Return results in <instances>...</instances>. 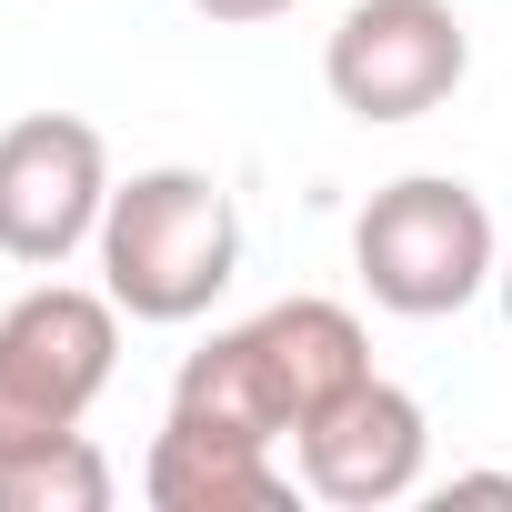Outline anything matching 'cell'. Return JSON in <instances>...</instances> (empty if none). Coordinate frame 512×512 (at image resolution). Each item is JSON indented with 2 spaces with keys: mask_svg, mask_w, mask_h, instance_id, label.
Here are the masks:
<instances>
[{
  "mask_svg": "<svg viewBox=\"0 0 512 512\" xmlns=\"http://www.w3.org/2000/svg\"><path fill=\"white\" fill-rule=\"evenodd\" d=\"M352 382H372V342L342 302L322 292H292L272 312H251L231 332H211L181 382H171V412H201V422H231V432H262V442H292L312 412H332Z\"/></svg>",
  "mask_w": 512,
  "mask_h": 512,
  "instance_id": "1",
  "label": "cell"
},
{
  "mask_svg": "<svg viewBox=\"0 0 512 512\" xmlns=\"http://www.w3.org/2000/svg\"><path fill=\"white\" fill-rule=\"evenodd\" d=\"M91 251H101V292L131 322H201L241 272V211L211 171L161 161V171L111 181V211H101Z\"/></svg>",
  "mask_w": 512,
  "mask_h": 512,
  "instance_id": "2",
  "label": "cell"
},
{
  "mask_svg": "<svg viewBox=\"0 0 512 512\" xmlns=\"http://www.w3.org/2000/svg\"><path fill=\"white\" fill-rule=\"evenodd\" d=\"M352 272H362V292H372L382 312L442 322V312H462V302L502 272V231H492V211H482L472 181H452V171H402V181H382V191L362 201V221H352Z\"/></svg>",
  "mask_w": 512,
  "mask_h": 512,
  "instance_id": "3",
  "label": "cell"
},
{
  "mask_svg": "<svg viewBox=\"0 0 512 512\" xmlns=\"http://www.w3.org/2000/svg\"><path fill=\"white\" fill-rule=\"evenodd\" d=\"M111 362H121V302L81 282H31L0 312V452L81 432V412L111 392Z\"/></svg>",
  "mask_w": 512,
  "mask_h": 512,
  "instance_id": "4",
  "label": "cell"
},
{
  "mask_svg": "<svg viewBox=\"0 0 512 512\" xmlns=\"http://www.w3.org/2000/svg\"><path fill=\"white\" fill-rule=\"evenodd\" d=\"M472 71V31L452 0H352L332 21V51H322V81L352 121H422L462 91Z\"/></svg>",
  "mask_w": 512,
  "mask_h": 512,
  "instance_id": "5",
  "label": "cell"
},
{
  "mask_svg": "<svg viewBox=\"0 0 512 512\" xmlns=\"http://www.w3.org/2000/svg\"><path fill=\"white\" fill-rule=\"evenodd\" d=\"M111 211V141L71 111H31L0 131V251L21 272H61Z\"/></svg>",
  "mask_w": 512,
  "mask_h": 512,
  "instance_id": "6",
  "label": "cell"
},
{
  "mask_svg": "<svg viewBox=\"0 0 512 512\" xmlns=\"http://www.w3.org/2000/svg\"><path fill=\"white\" fill-rule=\"evenodd\" d=\"M422 452H432V422H422V402L402 392V382H352L332 412H312L302 432H292V472H302V492L312 502H332V512H382V502H402L412 482H422Z\"/></svg>",
  "mask_w": 512,
  "mask_h": 512,
  "instance_id": "7",
  "label": "cell"
},
{
  "mask_svg": "<svg viewBox=\"0 0 512 512\" xmlns=\"http://www.w3.org/2000/svg\"><path fill=\"white\" fill-rule=\"evenodd\" d=\"M292 482L302 472L282 462V442L201 422V412H171L151 462H141V492L161 512H292Z\"/></svg>",
  "mask_w": 512,
  "mask_h": 512,
  "instance_id": "8",
  "label": "cell"
},
{
  "mask_svg": "<svg viewBox=\"0 0 512 512\" xmlns=\"http://www.w3.org/2000/svg\"><path fill=\"white\" fill-rule=\"evenodd\" d=\"M0 512H111V452L91 432H51L0 452Z\"/></svg>",
  "mask_w": 512,
  "mask_h": 512,
  "instance_id": "9",
  "label": "cell"
},
{
  "mask_svg": "<svg viewBox=\"0 0 512 512\" xmlns=\"http://www.w3.org/2000/svg\"><path fill=\"white\" fill-rule=\"evenodd\" d=\"M201 21H221V31H251V21H282L292 0H191Z\"/></svg>",
  "mask_w": 512,
  "mask_h": 512,
  "instance_id": "10",
  "label": "cell"
},
{
  "mask_svg": "<svg viewBox=\"0 0 512 512\" xmlns=\"http://www.w3.org/2000/svg\"><path fill=\"white\" fill-rule=\"evenodd\" d=\"M442 502H512V472H452Z\"/></svg>",
  "mask_w": 512,
  "mask_h": 512,
  "instance_id": "11",
  "label": "cell"
},
{
  "mask_svg": "<svg viewBox=\"0 0 512 512\" xmlns=\"http://www.w3.org/2000/svg\"><path fill=\"white\" fill-rule=\"evenodd\" d=\"M492 282H502V322H512V251H502V272H492Z\"/></svg>",
  "mask_w": 512,
  "mask_h": 512,
  "instance_id": "12",
  "label": "cell"
}]
</instances>
